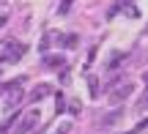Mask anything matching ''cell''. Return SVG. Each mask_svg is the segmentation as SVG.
Instances as JSON below:
<instances>
[{
  "mask_svg": "<svg viewBox=\"0 0 148 134\" xmlns=\"http://www.w3.org/2000/svg\"><path fill=\"white\" fill-rule=\"evenodd\" d=\"M27 52V47L22 41H14V38H8L3 47V55H0V60L3 63H16V60H22V55Z\"/></svg>",
  "mask_w": 148,
  "mask_h": 134,
  "instance_id": "1",
  "label": "cell"
},
{
  "mask_svg": "<svg viewBox=\"0 0 148 134\" xmlns=\"http://www.w3.org/2000/svg\"><path fill=\"white\" fill-rule=\"evenodd\" d=\"M38 126V110H30L27 115H22L19 123H16V131L14 134H27V131H36Z\"/></svg>",
  "mask_w": 148,
  "mask_h": 134,
  "instance_id": "2",
  "label": "cell"
},
{
  "mask_svg": "<svg viewBox=\"0 0 148 134\" xmlns=\"http://www.w3.org/2000/svg\"><path fill=\"white\" fill-rule=\"evenodd\" d=\"M132 90H134L132 82H123V85H118V88H112V90H110V101H112V104H121L123 99L132 96Z\"/></svg>",
  "mask_w": 148,
  "mask_h": 134,
  "instance_id": "3",
  "label": "cell"
},
{
  "mask_svg": "<svg viewBox=\"0 0 148 134\" xmlns=\"http://www.w3.org/2000/svg\"><path fill=\"white\" fill-rule=\"evenodd\" d=\"M44 96H49V85H47V82H41V85H36V88H33V90L27 93V101H30V104H36V101H41Z\"/></svg>",
  "mask_w": 148,
  "mask_h": 134,
  "instance_id": "4",
  "label": "cell"
},
{
  "mask_svg": "<svg viewBox=\"0 0 148 134\" xmlns=\"http://www.w3.org/2000/svg\"><path fill=\"white\" fill-rule=\"evenodd\" d=\"M58 44H60V47H66V49H74L79 44V36H77V33H66V36H60Z\"/></svg>",
  "mask_w": 148,
  "mask_h": 134,
  "instance_id": "5",
  "label": "cell"
},
{
  "mask_svg": "<svg viewBox=\"0 0 148 134\" xmlns=\"http://www.w3.org/2000/svg\"><path fill=\"white\" fill-rule=\"evenodd\" d=\"M63 55H47V58H44V66H47V69H63Z\"/></svg>",
  "mask_w": 148,
  "mask_h": 134,
  "instance_id": "6",
  "label": "cell"
},
{
  "mask_svg": "<svg viewBox=\"0 0 148 134\" xmlns=\"http://www.w3.org/2000/svg\"><path fill=\"white\" fill-rule=\"evenodd\" d=\"M121 115H123V110H121V107H115V110H112V112H107V118L101 120V126H104V129H107V126L118 123V120H121Z\"/></svg>",
  "mask_w": 148,
  "mask_h": 134,
  "instance_id": "7",
  "label": "cell"
},
{
  "mask_svg": "<svg viewBox=\"0 0 148 134\" xmlns=\"http://www.w3.org/2000/svg\"><path fill=\"white\" fill-rule=\"evenodd\" d=\"M137 110L140 112H148V85H145V93L137 99Z\"/></svg>",
  "mask_w": 148,
  "mask_h": 134,
  "instance_id": "8",
  "label": "cell"
},
{
  "mask_svg": "<svg viewBox=\"0 0 148 134\" xmlns=\"http://www.w3.org/2000/svg\"><path fill=\"white\" fill-rule=\"evenodd\" d=\"M16 118H19V115H16V112H14V115H11V118H5V120H0V134H3L5 129H11V126H14V123H16Z\"/></svg>",
  "mask_w": 148,
  "mask_h": 134,
  "instance_id": "9",
  "label": "cell"
},
{
  "mask_svg": "<svg viewBox=\"0 0 148 134\" xmlns=\"http://www.w3.org/2000/svg\"><path fill=\"white\" fill-rule=\"evenodd\" d=\"M88 90H90V96H99V82H96V77L88 80Z\"/></svg>",
  "mask_w": 148,
  "mask_h": 134,
  "instance_id": "10",
  "label": "cell"
},
{
  "mask_svg": "<svg viewBox=\"0 0 148 134\" xmlns=\"http://www.w3.org/2000/svg\"><path fill=\"white\" fill-rule=\"evenodd\" d=\"M121 60H123V52H115V55L110 58V63H107V69H115V66L121 63Z\"/></svg>",
  "mask_w": 148,
  "mask_h": 134,
  "instance_id": "11",
  "label": "cell"
},
{
  "mask_svg": "<svg viewBox=\"0 0 148 134\" xmlns=\"http://www.w3.org/2000/svg\"><path fill=\"white\" fill-rule=\"evenodd\" d=\"M69 131H71V120H63V123L55 129V134H69Z\"/></svg>",
  "mask_w": 148,
  "mask_h": 134,
  "instance_id": "12",
  "label": "cell"
},
{
  "mask_svg": "<svg viewBox=\"0 0 148 134\" xmlns=\"http://www.w3.org/2000/svg\"><path fill=\"white\" fill-rule=\"evenodd\" d=\"M71 3H74V0H60V8H58V14H69Z\"/></svg>",
  "mask_w": 148,
  "mask_h": 134,
  "instance_id": "13",
  "label": "cell"
},
{
  "mask_svg": "<svg viewBox=\"0 0 148 134\" xmlns=\"http://www.w3.org/2000/svg\"><path fill=\"white\" fill-rule=\"evenodd\" d=\"M145 126H148V118L143 120V123H137V126H134V129H132V131H129V134H140V131H143V129H145Z\"/></svg>",
  "mask_w": 148,
  "mask_h": 134,
  "instance_id": "14",
  "label": "cell"
},
{
  "mask_svg": "<svg viewBox=\"0 0 148 134\" xmlns=\"http://www.w3.org/2000/svg\"><path fill=\"white\" fill-rule=\"evenodd\" d=\"M79 107H82V104H79V101H77V99H74V101H71V107H69V110H71V112H74V115H77V112H79Z\"/></svg>",
  "mask_w": 148,
  "mask_h": 134,
  "instance_id": "15",
  "label": "cell"
},
{
  "mask_svg": "<svg viewBox=\"0 0 148 134\" xmlns=\"http://www.w3.org/2000/svg\"><path fill=\"white\" fill-rule=\"evenodd\" d=\"M143 82H145V85H148V71H145V74H143Z\"/></svg>",
  "mask_w": 148,
  "mask_h": 134,
  "instance_id": "16",
  "label": "cell"
},
{
  "mask_svg": "<svg viewBox=\"0 0 148 134\" xmlns=\"http://www.w3.org/2000/svg\"><path fill=\"white\" fill-rule=\"evenodd\" d=\"M3 25H5V16H0V27H3Z\"/></svg>",
  "mask_w": 148,
  "mask_h": 134,
  "instance_id": "17",
  "label": "cell"
}]
</instances>
